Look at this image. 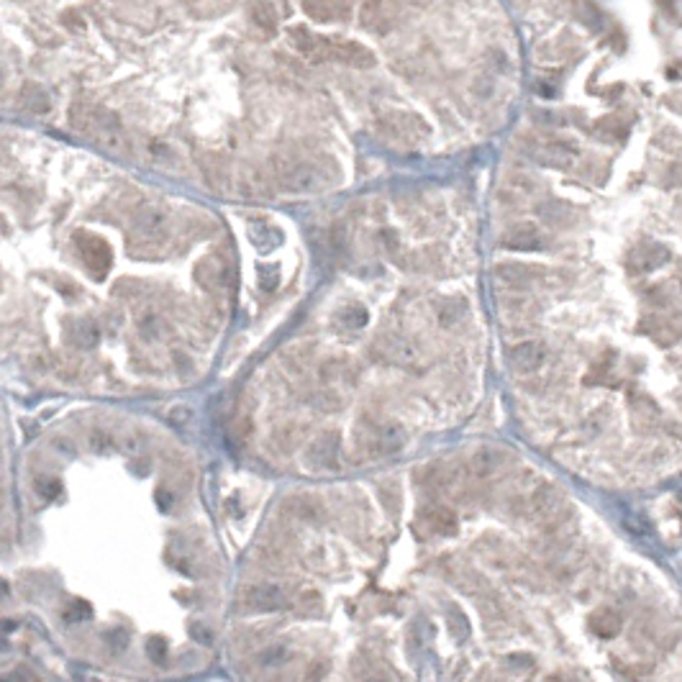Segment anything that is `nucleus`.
<instances>
[{"instance_id": "nucleus-10", "label": "nucleus", "mask_w": 682, "mask_h": 682, "mask_svg": "<svg viewBox=\"0 0 682 682\" xmlns=\"http://www.w3.org/2000/svg\"><path fill=\"white\" fill-rule=\"evenodd\" d=\"M336 457H339V436L336 434H321L306 449V464L311 469L334 467Z\"/></svg>"}, {"instance_id": "nucleus-12", "label": "nucleus", "mask_w": 682, "mask_h": 682, "mask_svg": "<svg viewBox=\"0 0 682 682\" xmlns=\"http://www.w3.org/2000/svg\"><path fill=\"white\" fill-rule=\"evenodd\" d=\"M198 280H201L208 290H223L228 285V280H231L226 259H221V257H208V259H203L201 267H198Z\"/></svg>"}, {"instance_id": "nucleus-23", "label": "nucleus", "mask_w": 682, "mask_h": 682, "mask_svg": "<svg viewBox=\"0 0 682 682\" xmlns=\"http://www.w3.org/2000/svg\"><path fill=\"white\" fill-rule=\"evenodd\" d=\"M388 0H367L362 11V23L369 28H380V23L388 18Z\"/></svg>"}, {"instance_id": "nucleus-32", "label": "nucleus", "mask_w": 682, "mask_h": 682, "mask_svg": "<svg viewBox=\"0 0 682 682\" xmlns=\"http://www.w3.org/2000/svg\"><path fill=\"white\" fill-rule=\"evenodd\" d=\"M36 488L41 490L44 495H54V493H60V482L57 480H49V482H39Z\"/></svg>"}, {"instance_id": "nucleus-11", "label": "nucleus", "mask_w": 682, "mask_h": 682, "mask_svg": "<svg viewBox=\"0 0 682 682\" xmlns=\"http://www.w3.org/2000/svg\"><path fill=\"white\" fill-rule=\"evenodd\" d=\"M331 62H339V65H347V67H372L375 65V54L369 52L364 44L359 41H336L331 47Z\"/></svg>"}, {"instance_id": "nucleus-2", "label": "nucleus", "mask_w": 682, "mask_h": 682, "mask_svg": "<svg viewBox=\"0 0 682 682\" xmlns=\"http://www.w3.org/2000/svg\"><path fill=\"white\" fill-rule=\"evenodd\" d=\"M328 185L326 174L321 167H315L311 162H295L280 172V188L293 195H313L321 193Z\"/></svg>"}, {"instance_id": "nucleus-21", "label": "nucleus", "mask_w": 682, "mask_h": 682, "mask_svg": "<svg viewBox=\"0 0 682 682\" xmlns=\"http://www.w3.org/2000/svg\"><path fill=\"white\" fill-rule=\"evenodd\" d=\"M21 103H23V108L26 111H31V113H47L49 108H52V103H49V95L41 90L39 85H26L23 90H21Z\"/></svg>"}, {"instance_id": "nucleus-5", "label": "nucleus", "mask_w": 682, "mask_h": 682, "mask_svg": "<svg viewBox=\"0 0 682 682\" xmlns=\"http://www.w3.org/2000/svg\"><path fill=\"white\" fill-rule=\"evenodd\" d=\"M288 41L295 52L306 57L308 62H326L331 60V47L334 39H323V36L313 34L306 26H290L288 28Z\"/></svg>"}, {"instance_id": "nucleus-33", "label": "nucleus", "mask_w": 682, "mask_h": 682, "mask_svg": "<svg viewBox=\"0 0 682 682\" xmlns=\"http://www.w3.org/2000/svg\"><path fill=\"white\" fill-rule=\"evenodd\" d=\"M352 3H354V0H339V8H341V13H344V16H349V11H352Z\"/></svg>"}, {"instance_id": "nucleus-30", "label": "nucleus", "mask_w": 682, "mask_h": 682, "mask_svg": "<svg viewBox=\"0 0 682 682\" xmlns=\"http://www.w3.org/2000/svg\"><path fill=\"white\" fill-rule=\"evenodd\" d=\"M190 415H193V410H190L188 406H182V408H174L172 413H169V421L180 426V423H188V421H190Z\"/></svg>"}, {"instance_id": "nucleus-3", "label": "nucleus", "mask_w": 682, "mask_h": 682, "mask_svg": "<svg viewBox=\"0 0 682 682\" xmlns=\"http://www.w3.org/2000/svg\"><path fill=\"white\" fill-rule=\"evenodd\" d=\"M239 603L247 610H257V613H269V610H280L288 603V593L280 585L272 582H259V585H249L239 593Z\"/></svg>"}, {"instance_id": "nucleus-18", "label": "nucleus", "mask_w": 682, "mask_h": 682, "mask_svg": "<svg viewBox=\"0 0 682 682\" xmlns=\"http://www.w3.org/2000/svg\"><path fill=\"white\" fill-rule=\"evenodd\" d=\"M303 11L313 21H334L344 16L339 8V0H303Z\"/></svg>"}, {"instance_id": "nucleus-28", "label": "nucleus", "mask_w": 682, "mask_h": 682, "mask_svg": "<svg viewBox=\"0 0 682 682\" xmlns=\"http://www.w3.org/2000/svg\"><path fill=\"white\" fill-rule=\"evenodd\" d=\"M464 311H467L464 301H449V303H444V308L439 311V315H442V323H444V326H449V323L459 321L462 315H464Z\"/></svg>"}, {"instance_id": "nucleus-19", "label": "nucleus", "mask_w": 682, "mask_h": 682, "mask_svg": "<svg viewBox=\"0 0 682 682\" xmlns=\"http://www.w3.org/2000/svg\"><path fill=\"white\" fill-rule=\"evenodd\" d=\"M642 331L656 336V339H662V344H672V341L677 339L675 326H672L664 315H647L642 321Z\"/></svg>"}, {"instance_id": "nucleus-17", "label": "nucleus", "mask_w": 682, "mask_h": 682, "mask_svg": "<svg viewBox=\"0 0 682 682\" xmlns=\"http://www.w3.org/2000/svg\"><path fill=\"white\" fill-rule=\"evenodd\" d=\"M426 523L434 534H442V536H449L457 531V515L449 508H442V505L426 510Z\"/></svg>"}, {"instance_id": "nucleus-7", "label": "nucleus", "mask_w": 682, "mask_h": 682, "mask_svg": "<svg viewBox=\"0 0 682 682\" xmlns=\"http://www.w3.org/2000/svg\"><path fill=\"white\" fill-rule=\"evenodd\" d=\"M169 213L162 206H141L139 213L134 216V236H139L141 241H157L162 239V234L167 231Z\"/></svg>"}, {"instance_id": "nucleus-6", "label": "nucleus", "mask_w": 682, "mask_h": 682, "mask_svg": "<svg viewBox=\"0 0 682 682\" xmlns=\"http://www.w3.org/2000/svg\"><path fill=\"white\" fill-rule=\"evenodd\" d=\"M74 244L80 249V257L85 262V267L93 272V277H106V272L111 269V247L101 236H93L87 231H80L74 236Z\"/></svg>"}, {"instance_id": "nucleus-22", "label": "nucleus", "mask_w": 682, "mask_h": 682, "mask_svg": "<svg viewBox=\"0 0 682 682\" xmlns=\"http://www.w3.org/2000/svg\"><path fill=\"white\" fill-rule=\"evenodd\" d=\"M557 498H559V495H557V490L552 488V485H542V488L531 495V510L539 515L552 513V510L557 508Z\"/></svg>"}, {"instance_id": "nucleus-27", "label": "nucleus", "mask_w": 682, "mask_h": 682, "mask_svg": "<svg viewBox=\"0 0 682 682\" xmlns=\"http://www.w3.org/2000/svg\"><path fill=\"white\" fill-rule=\"evenodd\" d=\"M147 154L149 160H154L157 164H164V167H169V164H174V152L167 147V144H160V141H152L147 147Z\"/></svg>"}, {"instance_id": "nucleus-14", "label": "nucleus", "mask_w": 682, "mask_h": 682, "mask_svg": "<svg viewBox=\"0 0 682 682\" xmlns=\"http://www.w3.org/2000/svg\"><path fill=\"white\" fill-rule=\"evenodd\" d=\"M101 339V326L95 323V318L85 315V318H77V321L69 326V341H72L77 349H93Z\"/></svg>"}, {"instance_id": "nucleus-4", "label": "nucleus", "mask_w": 682, "mask_h": 682, "mask_svg": "<svg viewBox=\"0 0 682 682\" xmlns=\"http://www.w3.org/2000/svg\"><path fill=\"white\" fill-rule=\"evenodd\" d=\"M380 128L385 131V134L393 136V139L406 141V144H415V141L426 139V134H428V126L418 118V116L403 113V111H393V113L382 116Z\"/></svg>"}, {"instance_id": "nucleus-8", "label": "nucleus", "mask_w": 682, "mask_h": 682, "mask_svg": "<svg viewBox=\"0 0 682 682\" xmlns=\"http://www.w3.org/2000/svg\"><path fill=\"white\" fill-rule=\"evenodd\" d=\"M406 442H408L406 428H403L401 423L388 421V423H382V426L375 428V434L369 436L367 449L372 457H385V454L390 457V454H395V452H401V449L406 447Z\"/></svg>"}, {"instance_id": "nucleus-26", "label": "nucleus", "mask_w": 682, "mask_h": 682, "mask_svg": "<svg viewBox=\"0 0 682 682\" xmlns=\"http://www.w3.org/2000/svg\"><path fill=\"white\" fill-rule=\"evenodd\" d=\"M293 513L295 518H301V521H318L321 518V510L315 508L313 501H308V498H301V501H293Z\"/></svg>"}, {"instance_id": "nucleus-15", "label": "nucleus", "mask_w": 682, "mask_h": 682, "mask_svg": "<svg viewBox=\"0 0 682 682\" xmlns=\"http://www.w3.org/2000/svg\"><path fill=\"white\" fill-rule=\"evenodd\" d=\"M249 16L255 21V26L262 28L264 34H274L277 26H280L277 11H274V6L269 0H252V3H249Z\"/></svg>"}, {"instance_id": "nucleus-9", "label": "nucleus", "mask_w": 682, "mask_h": 682, "mask_svg": "<svg viewBox=\"0 0 682 682\" xmlns=\"http://www.w3.org/2000/svg\"><path fill=\"white\" fill-rule=\"evenodd\" d=\"M508 362L513 364L515 372L529 375L547 362V349H544L542 341H521V344L508 349Z\"/></svg>"}, {"instance_id": "nucleus-16", "label": "nucleus", "mask_w": 682, "mask_h": 682, "mask_svg": "<svg viewBox=\"0 0 682 682\" xmlns=\"http://www.w3.org/2000/svg\"><path fill=\"white\" fill-rule=\"evenodd\" d=\"M498 452L495 449H477L475 454L469 457L467 462V472L472 477H488L495 472V467L501 464V459H498Z\"/></svg>"}, {"instance_id": "nucleus-20", "label": "nucleus", "mask_w": 682, "mask_h": 682, "mask_svg": "<svg viewBox=\"0 0 682 682\" xmlns=\"http://www.w3.org/2000/svg\"><path fill=\"white\" fill-rule=\"evenodd\" d=\"M664 259H667V257H664L662 249H656V247H652V249H639L636 255H631L629 267L634 269V272H649V269L659 267V264H662Z\"/></svg>"}, {"instance_id": "nucleus-13", "label": "nucleus", "mask_w": 682, "mask_h": 682, "mask_svg": "<svg viewBox=\"0 0 682 682\" xmlns=\"http://www.w3.org/2000/svg\"><path fill=\"white\" fill-rule=\"evenodd\" d=\"M503 244H505L508 249H518V252H531V249L542 247L544 239L534 226L521 223V226L510 228L508 234H505V239H503Z\"/></svg>"}, {"instance_id": "nucleus-25", "label": "nucleus", "mask_w": 682, "mask_h": 682, "mask_svg": "<svg viewBox=\"0 0 682 682\" xmlns=\"http://www.w3.org/2000/svg\"><path fill=\"white\" fill-rule=\"evenodd\" d=\"M121 449L126 452V454L136 457L144 452V447H147V439H144V434L141 431H126V434L121 436Z\"/></svg>"}, {"instance_id": "nucleus-31", "label": "nucleus", "mask_w": 682, "mask_h": 682, "mask_svg": "<svg viewBox=\"0 0 682 682\" xmlns=\"http://www.w3.org/2000/svg\"><path fill=\"white\" fill-rule=\"evenodd\" d=\"M164 652H167L164 642H160V639H152V642H149V654H152L154 659H157V662H160L162 656H164Z\"/></svg>"}, {"instance_id": "nucleus-29", "label": "nucleus", "mask_w": 682, "mask_h": 682, "mask_svg": "<svg viewBox=\"0 0 682 682\" xmlns=\"http://www.w3.org/2000/svg\"><path fill=\"white\" fill-rule=\"evenodd\" d=\"M90 447H93V452H108V449L113 447V439H111V434H106V431H93V434H90Z\"/></svg>"}, {"instance_id": "nucleus-1", "label": "nucleus", "mask_w": 682, "mask_h": 682, "mask_svg": "<svg viewBox=\"0 0 682 682\" xmlns=\"http://www.w3.org/2000/svg\"><path fill=\"white\" fill-rule=\"evenodd\" d=\"M69 123L72 128L82 131L85 136L98 144L101 149L111 154H123L128 149L126 134L121 126L118 116L103 106H87V103H74L69 111Z\"/></svg>"}, {"instance_id": "nucleus-24", "label": "nucleus", "mask_w": 682, "mask_h": 682, "mask_svg": "<svg viewBox=\"0 0 682 682\" xmlns=\"http://www.w3.org/2000/svg\"><path fill=\"white\" fill-rule=\"evenodd\" d=\"M590 621H593V629H596L600 636H613L615 631H618V626H621L618 615H615L610 608H600L598 613H593Z\"/></svg>"}]
</instances>
